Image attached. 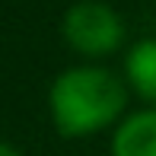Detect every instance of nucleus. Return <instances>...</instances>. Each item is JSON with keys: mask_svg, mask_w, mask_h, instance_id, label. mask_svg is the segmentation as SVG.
Segmentation results:
<instances>
[{"mask_svg": "<svg viewBox=\"0 0 156 156\" xmlns=\"http://www.w3.org/2000/svg\"><path fill=\"white\" fill-rule=\"evenodd\" d=\"M127 86L156 108V38H144L124 58Z\"/></svg>", "mask_w": 156, "mask_h": 156, "instance_id": "nucleus-4", "label": "nucleus"}, {"mask_svg": "<svg viewBox=\"0 0 156 156\" xmlns=\"http://www.w3.org/2000/svg\"><path fill=\"white\" fill-rule=\"evenodd\" d=\"M127 86L105 67H70L51 83L48 108L61 137H89L124 115Z\"/></svg>", "mask_w": 156, "mask_h": 156, "instance_id": "nucleus-1", "label": "nucleus"}, {"mask_svg": "<svg viewBox=\"0 0 156 156\" xmlns=\"http://www.w3.org/2000/svg\"><path fill=\"white\" fill-rule=\"evenodd\" d=\"M61 32L67 45L83 58H105L115 54L124 41V23L108 3L80 0L64 13Z\"/></svg>", "mask_w": 156, "mask_h": 156, "instance_id": "nucleus-2", "label": "nucleus"}, {"mask_svg": "<svg viewBox=\"0 0 156 156\" xmlns=\"http://www.w3.org/2000/svg\"><path fill=\"white\" fill-rule=\"evenodd\" d=\"M112 156H156V108L127 115L112 137Z\"/></svg>", "mask_w": 156, "mask_h": 156, "instance_id": "nucleus-3", "label": "nucleus"}, {"mask_svg": "<svg viewBox=\"0 0 156 156\" xmlns=\"http://www.w3.org/2000/svg\"><path fill=\"white\" fill-rule=\"evenodd\" d=\"M0 156H23V153L16 147H10V144H0Z\"/></svg>", "mask_w": 156, "mask_h": 156, "instance_id": "nucleus-5", "label": "nucleus"}]
</instances>
